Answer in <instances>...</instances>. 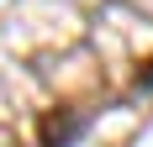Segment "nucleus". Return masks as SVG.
I'll return each instance as SVG.
<instances>
[{
  "mask_svg": "<svg viewBox=\"0 0 153 147\" xmlns=\"http://www.w3.org/2000/svg\"><path fill=\"white\" fill-rule=\"evenodd\" d=\"M79 137V121H69V116H48L42 121V147H69Z\"/></svg>",
  "mask_w": 153,
  "mask_h": 147,
  "instance_id": "1",
  "label": "nucleus"
},
{
  "mask_svg": "<svg viewBox=\"0 0 153 147\" xmlns=\"http://www.w3.org/2000/svg\"><path fill=\"white\" fill-rule=\"evenodd\" d=\"M143 84H153V58H148V63L137 68V89H143Z\"/></svg>",
  "mask_w": 153,
  "mask_h": 147,
  "instance_id": "2",
  "label": "nucleus"
}]
</instances>
